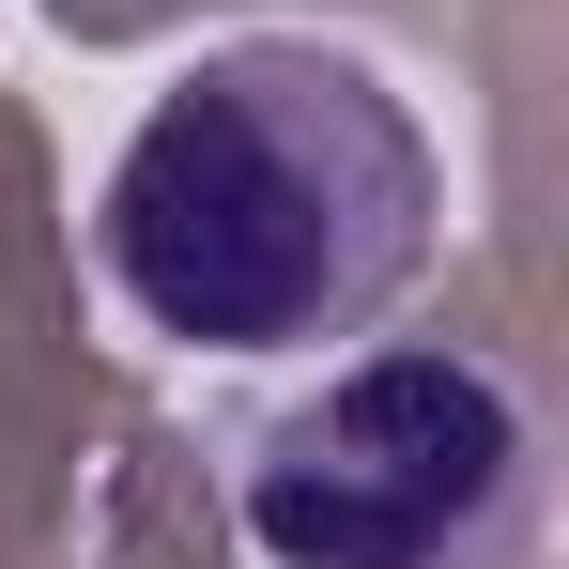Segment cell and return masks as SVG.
Masks as SVG:
<instances>
[{
	"instance_id": "obj_1",
	"label": "cell",
	"mask_w": 569,
	"mask_h": 569,
	"mask_svg": "<svg viewBox=\"0 0 569 569\" xmlns=\"http://www.w3.org/2000/svg\"><path fill=\"white\" fill-rule=\"evenodd\" d=\"M431 216L447 186L385 62L323 31H231L108 154L93 247L108 292L186 355H323L385 323V292L431 262Z\"/></svg>"
},
{
	"instance_id": "obj_2",
	"label": "cell",
	"mask_w": 569,
	"mask_h": 569,
	"mask_svg": "<svg viewBox=\"0 0 569 569\" xmlns=\"http://www.w3.org/2000/svg\"><path fill=\"white\" fill-rule=\"evenodd\" d=\"M555 431L462 339H385L247 447V555L262 569H539Z\"/></svg>"
}]
</instances>
